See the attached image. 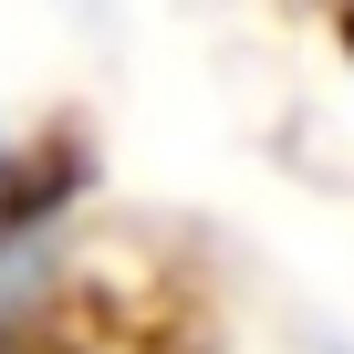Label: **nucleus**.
I'll return each instance as SVG.
<instances>
[{
  "label": "nucleus",
  "mask_w": 354,
  "mask_h": 354,
  "mask_svg": "<svg viewBox=\"0 0 354 354\" xmlns=\"http://www.w3.org/2000/svg\"><path fill=\"white\" fill-rule=\"evenodd\" d=\"M53 230L63 219H21V230H0V344H11L32 323V302L53 292Z\"/></svg>",
  "instance_id": "obj_1"
},
{
  "label": "nucleus",
  "mask_w": 354,
  "mask_h": 354,
  "mask_svg": "<svg viewBox=\"0 0 354 354\" xmlns=\"http://www.w3.org/2000/svg\"><path fill=\"white\" fill-rule=\"evenodd\" d=\"M21 219H63V188H53V167L32 146L0 136V230H21Z\"/></svg>",
  "instance_id": "obj_2"
}]
</instances>
